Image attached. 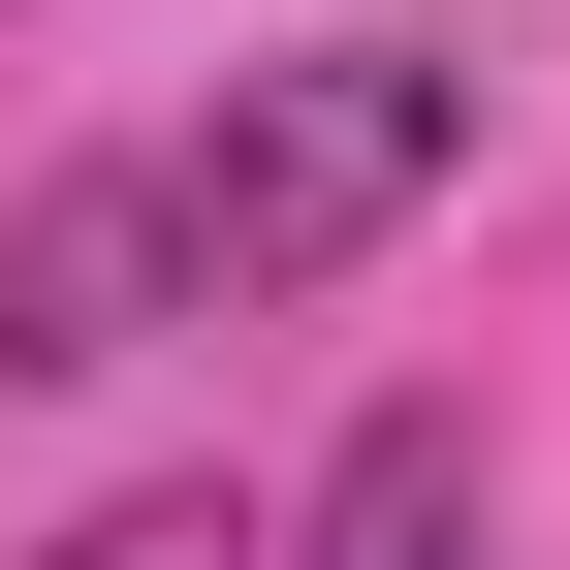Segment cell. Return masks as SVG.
Returning <instances> with one entry per match:
<instances>
[{"mask_svg":"<svg viewBox=\"0 0 570 570\" xmlns=\"http://www.w3.org/2000/svg\"><path fill=\"white\" fill-rule=\"evenodd\" d=\"M254 570H475V381H381L317 508H254Z\"/></svg>","mask_w":570,"mask_h":570,"instance_id":"3957f363","label":"cell"},{"mask_svg":"<svg viewBox=\"0 0 570 570\" xmlns=\"http://www.w3.org/2000/svg\"><path fill=\"white\" fill-rule=\"evenodd\" d=\"M444 159H475V63H412V32L223 63V127L159 159V254H190V317H285V285H348L381 223H444Z\"/></svg>","mask_w":570,"mask_h":570,"instance_id":"6da1fadb","label":"cell"},{"mask_svg":"<svg viewBox=\"0 0 570 570\" xmlns=\"http://www.w3.org/2000/svg\"><path fill=\"white\" fill-rule=\"evenodd\" d=\"M63 570H254V508H223V475H159V508H96Z\"/></svg>","mask_w":570,"mask_h":570,"instance_id":"277c9868","label":"cell"},{"mask_svg":"<svg viewBox=\"0 0 570 570\" xmlns=\"http://www.w3.org/2000/svg\"><path fill=\"white\" fill-rule=\"evenodd\" d=\"M159 317H190V254H159V159H63V190H0V381H127Z\"/></svg>","mask_w":570,"mask_h":570,"instance_id":"7a4b0ae2","label":"cell"}]
</instances>
